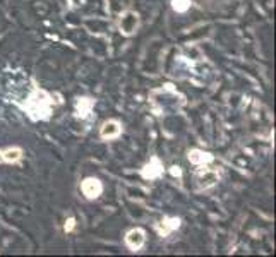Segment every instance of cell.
Segmentation results:
<instances>
[{
    "instance_id": "cell-10",
    "label": "cell",
    "mask_w": 276,
    "mask_h": 257,
    "mask_svg": "<svg viewBox=\"0 0 276 257\" xmlns=\"http://www.w3.org/2000/svg\"><path fill=\"white\" fill-rule=\"evenodd\" d=\"M91 107H93V101L89 98H81L77 101V110H79V115H88L91 112Z\"/></svg>"
},
{
    "instance_id": "cell-12",
    "label": "cell",
    "mask_w": 276,
    "mask_h": 257,
    "mask_svg": "<svg viewBox=\"0 0 276 257\" xmlns=\"http://www.w3.org/2000/svg\"><path fill=\"white\" fill-rule=\"evenodd\" d=\"M74 225H76V220H74V218L67 220V223H66V232H71V230L74 228Z\"/></svg>"
},
{
    "instance_id": "cell-6",
    "label": "cell",
    "mask_w": 276,
    "mask_h": 257,
    "mask_svg": "<svg viewBox=\"0 0 276 257\" xmlns=\"http://www.w3.org/2000/svg\"><path fill=\"white\" fill-rule=\"evenodd\" d=\"M161 172H163V165L159 163L158 158H153L144 168H142V177L144 178H156V177L161 175Z\"/></svg>"
},
{
    "instance_id": "cell-2",
    "label": "cell",
    "mask_w": 276,
    "mask_h": 257,
    "mask_svg": "<svg viewBox=\"0 0 276 257\" xmlns=\"http://www.w3.org/2000/svg\"><path fill=\"white\" fill-rule=\"evenodd\" d=\"M81 190H83V194L88 199H96L98 195L103 192V185L98 178L89 177V178H86L83 184H81Z\"/></svg>"
},
{
    "instance_id": "cell-4",
    "label": "cell",
    "mask_w": 276,
    "mask_h": 257,
    "mask_svg": "<svg viewBox=\"0 0 276 257\" xmlns=\"http://www.w3.org/2000/svg\"><path fill=\"white\" fill-rule=\"evenodd\" d=\"M120 132H122V125L117 120H108L101 125L100 136L103 139H115L120 136Z\"/></svg>"
},
{
    "instance_id": "cell-7",
    "label": "cell",
    "mask_w": 276,
    "mask_h": 257,
    "mask_svg": "<svg viewBox=\"0 0 276 257\" xmlns=\"http://www.w3.org/2000/svg\"><path fill=\"white\" fill-rule=\"evenodd\" d=\"M180 226V220L179 218H167L165 221H161V223L158 225V232L159 235H168V233H172L174 230H177Z\"/></svg>"
},
{
    "instance_id": "cell-9",
    "label": "cell",
    "mask_w": 276,
    "mask_h": 257,
    "mask_svg": "<svg viewBox=\"0 0 276 257\" xmlns=\"http://www.w3.org/2000/svg\"><path fill=\"white\" fill-rule=\"evenodd\" d=\"M23 158V151L19 149V147H9L2 153V160L4 161H9V163H16V161H19Z\"/></svg>"
},
{
    "instance_id": "cell-11",
    "label": "cell",
    "mask_w": 276,
    "mask_h": 257,
    "mask_svg": "<svg viewBox=\"0 0 276 257\" xmlns=\"http://www.w3.org/2000/svg\"><path fill=\"white\" fill-rule=\"evenodd\" d=\"M172 6L177 12H185L191 7V0H172Z\"/></svg>"
},
{
    "instance_id": "cell-3",
    "label": "cell",
    "mask_w": 276,
    "mask_h": 257,
    "mask_svg": "<svg viewBox=\"0 0 276 257\" xmlns=\"http://www.w3.org/2000/svg\"><path fill=\"white\" fill-rule=\"evenodd\" d=\"M144 242H146V233L142 232L141 228H134V230H131L127 235H126V243H127V247L131 250H139L142 245H144Z\"/></svg>"
},
{
    "instance_id": "cell-13",
    "label": "cell",
    "mask_w": 276,
    "mask_h": 257,
    "mask_svg": "<svg viewBox=\"0 0 276 257\" xmlns=\"http://www.w3.org/2000/svg\"><path fill=\"white\" fill-rule=\"evenodd\" d=\"M0 161H2V153H0Z\"/></svg>"
},
{
    "instance_id": "cell-5",
    "label": "cell",
    "mask_w": 276,
    "mask_h": 257,
    "mask_svg": "<svg viewBox=\"0 0 276 257\" xmlns=\"http://www.w3.org/2000/svg\"><path fill=\"white\" fill-rule=\"evenodd\" d=\"M137 23H139V17H137V14H134V12H127V14L120 19V29H122L126 34H132L136 31Z\"/></svg>"
},
{
    "instance_id": "cell-1",
    "label": "cell",
    "mask_w": 276,
    "mask_h": 257,
    "mask_svg": "<svg viewBox=\"0 0 276 257\" xmlns=\"http://www.w3.org/2000/svg\"><path fill=\"white\" fill-rule=\"evenodd\" d=\"M26 112L29 113V117L34 120L38 119H46L51 112V99L45 91H33V94L26 101Z\"/></svg>"
},
{
    "instance_id": "cell-8",
    "label": "cell",
    "mask_w": 276,
    "mask_h": 257,
    "mask_svg": "<svg viewBox=\"0 0 276 257\" xmlns=\"http://www.w3.org/2000/svg\"><path fill=\"white\" fill-rule=\"evenodd\" d=\"M189 160H191V163L194 165H206L209 163L211 160H213V156H211L209 153H204V151H199V149H194L189 153Z\"/></svg>"
}]
</instances>
